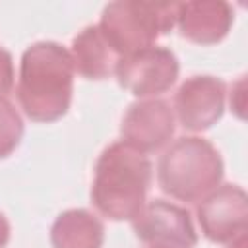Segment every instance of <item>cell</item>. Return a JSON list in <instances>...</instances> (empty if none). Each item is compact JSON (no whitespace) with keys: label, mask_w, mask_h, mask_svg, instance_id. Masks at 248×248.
Masks as SVG:
<instances>
[{"label":"cell","mask_w":248,"mask_h":248,"mask_svg":"<svg viewBox=\"0 0 248 248\" xmlns=\"http://www.w3.org/2000/svg\"><path fill=\"white\" fill-rule=\"evenodd\" d=\"M12 87H14V60L12 54L0 46V99H6Z\"/></svg>","instance_id":"14"},{"label":"cell","mask_w":248,"mask_h":248,"mask_svg":"<svg viewBox=\"0 0 248 248\" xmlns=\"http://www.w3.org/2000/svg\"><path fill=\"white\" fill-rule=\"evenodd\" d=\"M151 161L124 141L103 149L95 163L91 203L112 221H132L145 205Z\"/></svg>","instance_id":"2"},{"label":"cell","mask_w":248,"mask_h":248,"mask_svg":"<svg viewBox=\"0 0 248 248\" xmlns=\"http://www.w3.org/2000/svg\"><path fill=\"white\" fill-rule=\"evenodd\" d=\"M147 248H165V246H147Z\"/></svg>","instance_id":"16"},{"label":"cell","mask_w":248,"mask_h":248,"mask_svg":"<svg viewBox=\"0 0 248 248\" xmlns=\"http://www.w3.org/2000/svg\"><path fill=\"white\" fill-rule=\"evenodd\" d=\"M70 56L74 62V70H78V74H81L87 79L108 78L118 62L116 52L103 39L97 25L83 27L72 39Z\"/></svg>","instance_id":"11"},{"label":"cell","mask_w":248,"mask_h":248,"mask_svg":"<svg viewBox=\"0 0 248 248\" xmlns=\"http://www.w3.org/2000/svg\"><path fill=\"white\" fill-rule=\"evenodd\" d=\"M225 165L211 141L182 136L159 159L157 180L165 194L180 202H200L223 180Z\"/></svg>","instance_id":"3"},{"label":"cell","mask_w":248,"mask_h":248,"mask_svg":"<svg viewBox=\"0 0 248 248\" xmlns=\"http://www.w3.org/2000/svg\"><path fill=\"white\" fill-rule=\"evenodd\" d=\"M202 232L211 242H231L246 232L248 198L238 184H221L196 207Z\"/></svg>","instance_id":"7"},{"label":"cell","mask_w":248,"mask_h":248,"mask_svg":"<svg viewBox=\"0 0 248 248\" xmlns=\"http://www.w3.org/2000/svg\"><path fill=\"white\" fill-rule=\"evenodd\" d=\"M105 227L87 209H66L50 227L52 248H103Z\"/></svg>","instance_id":"12"},{"label":"cell","mask_w":248,"mask_h":248,"mask_svg":"<svg viewBox=\"0 0 248 248\" xmlns=\"http://www.w3.org/2000/svg\"><path fill=\"white\" fill-rule=\"evenodd\" d=\"M176 54L165 46H147L118 58L114 76L118 83L136 97H155L169 91L178 79Z\"/></svg>","instance_id":"5"},{"label":"cell","mask_w":248,"mask_h":248,"mask_svg":"<svg viewBox=\"0 0 248 248\" xmlns=\"http://www.w3.org/2000/svg\"><path fill=\"white\" fill-rule=\"evenodd\" d=\"M234 21L232 6L225 0H192L176 8L180 35L198 45H215L223 41Z\"/></svg>","instance_id":"10"},{"label":"cell","mask_w":248,"mask_h":248,"mask_svg":"<svg viewBox=\"0 0 248 248\" xmlns=\"http://www.w3.org/2000/svg\"><path fill=\"white\" fill-rule=\"evenodd\" d=\"M10 240V223L4 217V213H0V248H4Z\"/></svg>","instance_id":"15"},{"label":"cell","mask_w":248,"mask_h":248,"mask_svg":"<svg viewBox=\"0 0 248 248\" xmlns=\"http://www.w3.org/2000/svg\"><path fill=\"white\" fill-rule=\"evenodd\" d=\"M172 134L174 112L165 99H145L132 103L120 124L122 141L143 155L165 147Z\"/></svg>","instance_id":"8"},{"label":"cell","mask_w":248,"mask_h":248,"mask_svg":"<svg viewBox=\"0 0 248 248\" xmlns=\"http://www.w3.org/2000/svg\"><path fill=\"white\" fill-rule=\"evenodd\" d=\"M178 2L118 0L103 8L99 31L118 58L153 46L176 23Z\"/></svg>","instance_id":"4"},{"label":"cell","mask_w":248,"mask_h":248,"mask_svg":"<svg viewBox=\"0 0 248 248\" xmlns=\"http://www.w3.org/2000/svg\"><path fill=\"white\" fill-rule=\"evenodd\" d=\"M136 236L149 246L165 248H194L198 232L190 211L167 200H151L132 219Z\"/></svg>","instance_id":"6"},{"label":"cell","mask_w":248,"mask_h":248,"mask_svg":"<svg viewBox=\"0 0 248 248\" xmlns=\"http://www.w3.org/2000/svg\"><path fill=\"white\" fill-rule=\"evenodd\" d=\"M225 81L215 76H192L174 95V110L182 128L203 132L211 128L225 110Z\"/></svg>","instance_id":"9"},{"label":"cell","mask_w":248,"mask_h":248,"mask_svg":"<svg viewBox=\"0 0 248 248\" xmlns=\"http://www.w3.org/2000/svg\"><path fill=\"white\" fill-rule=\"evenodd\" d=\"M23 136V120L8 99H0V159L14 153Z\"/></svg>","instance_id":"13"},{"label":"cell","mask_w":248,"mask_h":248,"mask_svg":"<svg viewBox=\"0 0 248 248\" xmlns=\"http://www.w3.org/2000/svg\"><path fill=\"white\" fill-rule=\"evenodd\" d=\"M74 62L70 50L56 41H37L21 54L17 101L27 118L54 122L72 103Z\"/></svg>","instance_id":"1"}]
</instances>
